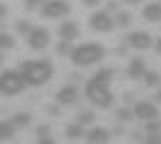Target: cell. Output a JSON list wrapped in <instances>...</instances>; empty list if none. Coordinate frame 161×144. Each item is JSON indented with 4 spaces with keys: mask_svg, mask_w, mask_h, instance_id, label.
Instances as JSON below:
<instances>
[{
    "mask_svg": "<svg viewBox=\"0 0 161 144\" xmlns=\"http://www.w3.org/2000/svg\"><path fill=\"white\" fill-rule=\"evenodd\" d=\"M36 144H55L53 135H48V137H36Z\"/></svg>",
    "mask_w": 161,
    "mask_h": 144,
    "instance_id": "obj_28",
    "label": "cell"
},
{
    "mask_svg": "<svg viewBox=\"0 0 161 144\" xmlns=\"http://www.w3.org/2000/svg\"><path fill=\"white\" fill-rule=\"evenodd\" d=\"M48 135H53L48 125H39V127H36V137H48Z\"/></svg>",
    "mask_w": 161,
    "mask_h": 144,
    "instance_id": "obj_27",
    "label": "cell"
},
{
    "mask_svg": "<svg viewBox=\"0 0 161 144\" xmlns=\"http://www.w3.org/2000/svg\"><path fill=\"white\" fill-rule=\"evenodd\" d=\"M144 72H147V65H144L142 58H132V60L128 62V77L130 79H142Z\"/></svg>",
    "mask_w": 161,
    "mask_h": 144,
    "instance_id": "obj_14",
    "label": "cell"
},
{
    "mask_svg": "<svg viewBox=\"0 0 161 144\" xmlns=\"http://www.w3.org/2000/svg\"><path fill=\"white\" fill-rule=\"evenodd\" d=\"M84 130H87V127H82V125L75 120V123L65 125V137L67 139H84Z\"/></svg>",
    "mask_w": 161,
    "mask_h": 144,
    "instance_id": "obj_16",
    "label": "cell"
},
{
    "mask_svg": "<svg viewBox=\"0 0 161 144\" xmlns=\"http://www.w3.org/2000/svg\"><path fill=\"white\" fill-rule=\"evenodd\" d=\"M5 62V51H0V65Z\"/></svg>",
    "mask_w": 161,
    "mask_h": 144,
    "instance_id": "obj_36",
    "label": "cell"
},
{
    "mask_svg": "<svg viewBox=\"0 0 161 144\" xmlns=\"http://www.w3.org/2000/svg\"><path fill=\"white\" fill-rule=\"evenodd\" d=\"M70 12H72L70 0H46L41 5V17L43 19H63Z\"/></svg>",
    "mask_w": 161,
    "mask_h": 144,
    "instance_id": "obj_5",
    "label": "cell"
},
{
    "mask_svg": "<svg viewBox=\"0 0 161 144\" xmlns=\"http://www.w3.org/2000/svg\"><path fill=\"white\" fill-rule=\"evenodd\" d=\"M113 19H115V27H123V29H125V27H130V24H132V14H130L128 10H120Z\"/></svg>",
    "mask_w": 161,
    "mask_h": 144,
    "instance_id": "obj_21",
    "label": "cell"
},
{
    "mask_svg": "<svg viewBox=\"0 0 161 144\" xmlns=\"http://www.w3.org/2000/svg\"><path fill=\"white\" fill-rule=\"evenodd\" d=\"M103 55H106V48L101 46V43L87 41V43H80V46L72 48L70 60H72L77 67H92V65H96V62L103 60Z\"/></svg>",
    "mask_w": 161,
    "mask_h": 144,
    "instance_id": "obj_3",
    "label": "cell"
},
{
    "mask_svg": "<svg viewBox=\"0 0 161 144\" xmlns=\"http://www.w3.org/2000/svg\"><path fill=\"white\" fill-rule=\"evenodd\" d=\"M10 120H12V125L17 127V130H24V127H29V123H31V113H24V110H19V113H14Z\"/></svg>",
    "mask_w": 161,
    "mask_h": 144,
    "instance_id": "obj_18",
    "label": "cell"
},
{
    "mask_svg": "<svg viewBox=\"0 0 161 144\" xmlns=\"http://www.w3.org/2000/svg\"><path fill=\"white\" fill-rule=\"evenodd\" d=\"M115 120H118V123H132L135 120V110L132 108H128V106H123V108H118L115 110Z\"/></svg>",
    "mask_w": 161,
    "mask_h": 144,
    "instance_id": "obj_19",
    "label": "cell"
},
{
    "mask_svg": "<svg viewBox=\"0 0 161 144\" xmlns=\"http://www.w3.org/2000/svg\"><path fill=\"white\" fill-rule=\"evenodd\" d=\"M154 51H156V53L161 55V36H159V39H156V41H154Z\"/></svg>",
    "mask_w": 161,
    "mask_h": 144,
    "instance_id": "obj_33",
    "label": "cell"
},
{
    "mask_svg": "<svg viewBox=\"0 0 161 144\" xmlns=\"http://www.w3.org/2000/svg\"><path fill=\"white\" fill-rule=\"evenodd\" d=\"M159 3H161V0H159Z\"/></svg>",
    "mask_w": 161,
    "mask_h": 144,
    "instance_id": "obj_37",
    "label": "cell"
},
{
    "mask_svg": "<svg viewBox=\"0 0 161 144\" xmlns=\"http://www.w3.org/2000/svg\"><path fill=\"white\" fill-rule=\"evenodd\" d=\"M14 29H17V31H19V34H24V36H27L29 34V31H31V24H29V22L27 19H19V22H17V24H14Z\"/></svg>",
    "mask_w": 161,
    "mask_h": 144,
    "instance_id": "obj_26",
    "label": "cell"
},
{
    "mask_svg": "<svg viewBox=\"0 0 161 144\" xmlns=\"http://www.w3.org/2000/svg\"><path fill=\"white\" fill-rule=\"evenodd\" d=\"M5 17H7V5H5V3H0V22L5 19Z\"/></svg>",
    "mask_w": 161,
    "mask_h": 144,
    "instance_id": "obj_31",
    "label": "cell"
},
{
    "mask_svg": "<svg viewBox=\"0 0 161 144\" xmlns=\"http://www.w3.org/2000/svg\"><path fill=\"white\" fill-rule=\"evenodd\" d=\"M142 17L147 22H161V3H147L142 7Z\"/></svg>",
    "mask_w": 161,
    "mask_h": 144,
    "instance_id": "obj_15",
    "label": "cell"
},
{
    "mask_svg": "<svg viewBox=\"0 0 161 144\" xmlns=\"http://www.w3.org/2000/svg\"><path fill=\"white\" fill-rule=\"evenodd\" d=\"M48 113H51V115H58V113H60V103H58V106H48Z\"/></svg>",
    "mask_w": 161,
    "mask_h": 144,
    "instance_id": "obj_30",
    "label": "cell"
},
{
    "mask_svg": "<svg viewBox=\"0 0 161 144\" xmlns=\"http://www.w3.org/2000/svg\"><path fill=\"white\" fill-rule=\"evenodd\" d=\"M46 0H24V10L27 12H34V10H41V5H43Z\"/></svg>",
    "mask_w": 161,
    "mask_h": 144,
    "instance_id": "obj_25",
    "label": "cell"
},
{
    "mask_svg": "<svg viewBox=\"0 0 161 144\" xmlns=\"http://www.w3.org/2000/svg\"><path fill=\"white\" fill-rule=\"evenodd\" d=\"M135 110V120H140V123H147V120H156L159 118V106H156L154 101H137L132 106Z\"/></svg>",
    "mask_w": 161,
    "mask_h": 144,
    "instance_id": "obj_8",
    "label": "cell"
},
{
    "mask_svg": "<svg viewBox=\"0 0 161 144\" xmlns=\"http://www.w3.org/2000/svg\"><path fill=\"white\" fill-rule=\"evenodd\" d=\"M72 41H65V39H60V43H58V55H70L72 53V46H70Z\"/></svg>",
    "mask_w": 161,
    "mask_h": 144,
    "instance_id": "obj_24",
    "label": "cell"
},
{
    "mask_svg": "<svg viewBox=\"0 0 161 144\" xmlns=\"http://www.w3.org/2000/svg\"><path fill=\"white\" fill-rule=\"evenodd\" d=\"M84 139H87V144H108L111 142V130L92 125L89 130H84Z\"/></svg>",
    "mask_w": 161,
    "mask_h": 144,
    "instance_id": "obj_11",
    "label": "cell"
},
{
    "mask_svg": "<svg viewBox=\"0 0 161 144\" xmlns=\"http://www.w3.org/2000/svg\"><path fill=\"white\" fill-rule=\"evenodd\" d=\"M89 27L94 31H99V34H111L115 29V19L108 10H99V12H94L89 17Z\"/></svg>",
    "mask_w": 161,
    "mask_h": 144,
    "instance_id": "obj_6",
    "label": "cell"
},
{
    "mask_svg": "<svg viewBox=\"0 0 161 144\" xmlns=\"http://www.w3.org/2000/svg\"><path fill=\"white\" fill-rule=\"evenodd\" d=\"M111 82H113V70L111 67H103L99 70L96 75H92L87 79V87H84V94L96 108H103L108 110L113 106V91H111Z\"/></svg>",
    "mask_w": 161,
    "mask_h": 144,
    "instance_id": "obj_1",
    "label": "cell"
},
{
    "mask_svg": "<svg viewBox=\"0 0 161 144\" xmlns=\"http://www.w3.org/2000/svg\"><path fill=\"white\" fill-rule=\"evenodd\" d=\"M144 125V132H142V142L144 144H161V120L156 118V120H147Z\"/></svg>",
    "mask_w": 161,
    "mask_h": 144,
    "instance_id": "obj_10",
    "label": "cell"
},
{
    "mask_svg": "<svg viewBox=\"0 0 161 144\" xmlns=\"http://www.w3.org/2000/svg\"><path fill=\"white\" fill-rule=\"evenodd\" d=\"M125 5H142V0H123Z\"/></svg>",
    "mask_w": 161,
    "mask_h": 144,
    "instance_id": "obj_34",
    "label": "cell"
},
{
    "mask_svg": "<svg viewBox=\"0 0 161 144\" xmlns=\"http://www.w3.org/2000/svg\"><path fill=\"white\" fill-rule=\"evenodd\" d=\"M82 3H84L87 7H96V5H101L103 0H82Z\"/></svg>",
    "mask_w": 161,
    "mask_h": 144,
    "instance_id": "obj_32",
    "label": "cell"
},
{
    "mask_svg": "<svg viewBox=\"0 0 161 144\" xmlns=\"http://www.w3.org/2000/svg\"><path fill=\"white\" fill-rule=\"evenodd\" d=\"M125 43H128L130 48H135V51L154 48V39H152V34H147V31H130L128 39H125Z\"/></svg>",
    "mask_w": 161,
    "mask_h": 144,
    "instance_id": "obj_9",
    "label": "cell"
},
{
    "mask_svg": "<svg viewBox=\"0 0 161 144\" xmlns=\"http://www.w3.org/2000/svg\"><path fill=\"white\" fill-rule=\"evenodd\" d=\"M77 96H80L77 84H65V87H60V89H58L55 101L60 103V106H72V103H77Z\"/></svg>",
    "mask_w": 161,
    "mask_h": 144,
    "instance_id": "obj_12",
    "label": "cell"
},
{
    "mask_svg": "<svg viewBox=\"0 0 161 144\" xmlns=\"http://www.w3.org/2000/svg\"><path fill=\"white\" fill-rule=\"evenodd\" d=\"M142 79H144V87H159L161 84V75L159 72H144V77H142Z\"/></svg>",
    "mask_w": 161,
    "mask_h": 144,
    "instance_id": "obj_23",
    "label": "cell"
},
{
    "mask_svg": "<svg viewBox=\"0 0 161 144\" xmlns=\"http://www.w3.org/2000/svg\"><path fill=\"white\" fill-rule=\"evenodd\" d=\"M14 132H17V127L12 125V120H0V142H10Z\"/></svg>",
    "mask_w": 161,
    "mask_h": 144,
    "instance_id": "obj_17",
    "label": "cell"
},
{
    "mask_svg": "<svg viewBox=\"0 0 161 144\" xmlns=\"http://www.w3.org/2000/svg\"><path fill=\"white\" fill-rule=\"evenodd\" d=\"M27 43L31 51H46L51 46V31L46 27H34L27 34Z\"/></svg>",
    "mask_w": 161,
    "mask_h": 144,
    "instance_id": "obj_7",
    "label": "cell"
},
{
    "mask_svg": "<svg viewBox=\"0 0 161 144\" xmlns=\"http://www.w3.org/2000/svg\"><path fill=\"white\" fill-rule=\"evenodd\" d=\"M14 46H17V43H14V36L10 34V31H0V51H12Z\"/></svg>",
    "mask_w": 161,
    "mask_h": 144,
    "instance_id": "obj_20",
    "label": "cell"
},
{
    "mask_svg": "<svg viewBox=\"0 0 161 144\" xmlns=\"http://www.w3.org/2000/svg\"><path fill=\"white\" fill-rule=\"evenodd\" d=\"M27 89V82L19 70H3L0 72V94L3 96H17Z\"/></svg>",
    "mask_w": 161,
    "mask_h": 144,
    "instance_id": "obj_4",
    "label": "cell"
},
{
    "mask_svg": "<svg viewBox=\"0 0 161 144\" xmlns=\"http://www.w3.org/2000/svg\"><path fill=\"white\" fill-rule=\"evenodd\" d=\"M106 10H108V12H118V3H115V0L106 3Z\"/></svg>",
    "mask_w": 161,
    "mask_h": 144,
    "instance_id": "obj_29",
    "label": "cell"
},
{
    "mask_svg": "<svg viewBox=\"0 0 161 144\" xmlns=\"http://www.w3.org/2000/svg\"><path fill=\"white\" fill-rule=\"evenodd\" d=\"M19 72H22V77H24L27 87H43L46 82H51L55 67H53L51 60L39 58V60H24L19 65Z\"/></svg>",
    "mask_w": 161,
    "mask_h": 144,
    "instance_id": "obj_2",
    "label": "cell"
},
{
    "mask_svg": "<svg viewBox=\"0 0 161 144\" xmlns=\"http://www.w3.org/2000/svg\"><path fill=\"white\" fill-rule=\"evenodd\" d=\"M154 101H159V103H161V89L156 91V96H154Z\"/></svg>",
    "mask_w": 161,
    "mask_h": 144,
    "instance_id": "obj_35",
    "label": "cell"
},
{
    "mask_svg": "<svg viewBox=\"0 0 161 144\" xmlns=\"http://www.w3.org/2000/svg\"><path fill=\"white\" fill-rule=\"evenodd\" d=\"M58 34H60V39H65V41H75L77 36H80V24L72 19H67L60 24V29H58Z\"/></svg>",
    "mask_w": 161,
    "mask_h": 144,
    "instance_id": "obj_13",
    "label": "cell"
},
{
    "mask_svg": "<svg viewBox=\"0 0 161 144\" xmlns=\"http://www.w3.org/2000/svg\"><path fill=\"white\" fill-rule=\"evenodd\" d=\"M94 120H96V113H94V110H82L80 115H77V123H80L82 127H87V125H94Z\"/></svg>",
    "mask_w": 161,
    "mask_h": 144,
    "instance_id": "obj_22",
    "label": "cell"
}]
</instances>
